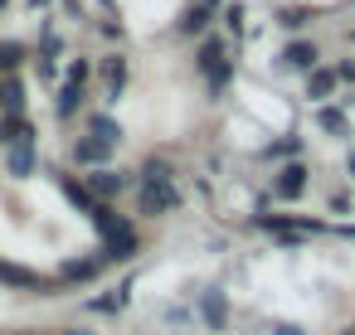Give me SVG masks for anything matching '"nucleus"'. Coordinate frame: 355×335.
<instances>
[{"instance_id":"obj_1","label":"nucleus","mask_w":355,"mask_h":335,"mask_svg":"<svg viewBox=\"0 0 355 335\" xmlns=\"http://www.w3.org/2000/svg\"><path fill=\"white\" fill-rule=\"evenodd\" d=\"M175 204H180V194H175L171 180H146V190H141V214H166V209H175Z\"/></svg>"},{"instance_id":"obj_2","label":"nucleus","mask_w":355,"mask_h":335,"mask_svg":"<svg viewBox=\"0 0 355 335\" xmlns=\"http://www.w3.org/2000/svg\"><path fill=\"white\" fill-rule=\"evenodd\" d=\"M0 282L25 287V291H49V277H40V272H30V267H15V262H0Z\"/></svg>"},{"instance_id":"obj_3","label":"nucleus","mask_w":355,"mask_h":335,"mask_svg":"<svg viewBox=\"0 0 355 335\" xmlns=\"http://www.w3.org/2000/svg\"><path fill=\"white\" fill-rule=\"evenodd\" d=\"M83 185H88V194H93V199H117L127 180H122L117 170H93V175H88Z\"/></svg>"},{"instance_id":"obj_4","label":"nucleus","mask_w":355,"mask_h":335,"mask_svg":"<svg viewBox=\"0 0 355 335\" xmlns=\"http://www.w3.org/2000/svg\"><path fill=\"white\" fill-rule=\"evenodd\" d=\"M137 253V233H132V224L122 219L112 233H107V257H132Z\"/></svg>"},{"instance_id":"obj_5","label":"nucleus","mask_w":355,"mask_h":335,"mask_svg":"<svg viewBox=\"0 0 355 335\" xmlns=\"http://www.w3.org/2000/svg\"><path fill=\"white\" fill-rule=\"evenodd\" d=\"M302 190H306V165H287L277 175V199H297Z\"/></svg>"},{"instance_id":"obj_6","label":"nucleus","mask_w":355,"mask_h":335,"mask_svg":"<svg viewBox=\"0 0 355 335\" xmlns=\"http://www.w3.org/2000/svg\"><path fill=\"white\" fill-rule=\"evenodd\" d=\"M282 59H287L292 69H316V59H321V54H316V44H287V54H282Z\"/></svg>"},{"instance_id":"obj_7","label":"nucleus","mask_w":355,"mask_h":335,"mask_svg":"<svg viewBox=\"0 0 355 335\" xmlns=\"http://www.w3.org/2000/svg\"><path fill=\"white\" fill-rule=\"evenodd\" d=\"M93 141H103V146L112 151V146L122 141V127H117L112 117H93Z\"/></svg>"},{"instance_id":"obj_8","label":"nucleus","mask_w":355,"mask_h":335,"mask_svg":"<svg viewBox=\"0 0 355 335\" xmlns=\"http://www.w3.org/2000/svg\"><path fill=\"white\" fill-rule=\"evenodd\" d=\"M64 194H69V199H73L78 209H88V214H98V209H103V204H98V199L88 194V185H78V180H69V175H64Z\"/></svg>"},{"instance_id":"obj_9","label":"nucleus","mask_w":355,"mask_h":335,"mask_svg":"<svg viewBox=\"0 0 355 335\" xmlns=\"http://www.w3.org/2000/svg\"><path fill=\"white\" fill-rule=\"evenodd\" d=\"M103 73H107V93L117 98V93H122V83H127V59H122V54H117V59H107V64H103Z\"/></svg>"},{"instance_id":"obj_10","label":"nucleus","mask_w":355,"mask_h":335,"mask_svg":"<svg viewBox=\"0 0 355 335\" xmlns=\"http://www.w3.org/2000/svg\"><path fill=\"white\" fill-rule=\"evenodd\" d=\"M0 102H6V117H20L25 98H20V83H15V78H6V83H0Z\"/></svg>"},{"instance_id":"obj_11","label":"nucleus","mask_w":355,"mask_h":335,"mask_svg":"<svg viewBox=\"0 0 355 335\" xmlns=\"http://www.w3.org/2000/svg\"><path fill=\"white\" fill-rule=\"evenodd\" d=\"M30 170H35V151H30V146H15V151H10V175L25 180Z\"/></svg>"},{"instance_id":"obj_12","label":"nucleus","mask_w":355,"mask_h":335,"mask_svg":"<svg viewBox=\"0 0 355 335\" xmlns=\"http://www.w3.org/2000/svg\"><path fill=\"white\" fill-rule=\"evenodd\" d=\"M103 156H107L103 141H78V146H73V161H83V165H93V161H103Z\"/></svg>"},{"instance_id":"obj_13","label":"nucleus","mask_w":355,"mask_h":335,"mask_svg":"<svg viewBox=\"0 0 355 335\" xmlns=\"http://www.w3.org/2000/svg\"><path fill=\"white\" fill-rule=\"evenodd\" d=\"M78 98H83V83H69V88L59 93V117H73V107H78Z\"/></svg>"},{"instance_id":"obj_14","label":"nucleus","mask_w":355,"mask_h":335,"mask_svg":"<svg viewBox=\"0 0 355 335\" xmlns=\"http://www.w3.org/2000/svg\"><path fill=\"white\" fill-rule=\"evenodd\" d=\"M205 25H209V10H205V6H195V10H190V15L180 20V30H185V35H200Z\"/></svg>"},{"instance_id":"obj_15","label":"nucleus","mask_w":355,"mask_h":335,"mask_svg":"<svg viewBox=\"0 0 355 335\" xmlns=\"http://www.w3.org/2000/svg\"><path fill=\"white\" fill-rule=\"evenodd\" d=\"M331 88H336V73H311V88H306V93H311V98H326Z\"/></svg>"},{"instance_id":"obj_16","label":"nucleus","mask_w":355,"mask_h":335,"mask_svg":"<svg viewBox=\"0 0 355 335\" xmlns=\"http://www.w3.org/2000/svg\"><path fill=\"white\" fill-rule=\"evenodd\" d=\"M205 316H209V325H224V301H219V291L205 296Z\"/></svg>"},{"instance_id":"obj_17","label":"nucleus","mask_w":355,"mask_h":335,"mask_svg":"<svg viewBox=\"0 0 355 335\" xmlns=\"http://www.w3.org/2000/svg\"><path fill=\"white\" fill-rule=\"evenodd\" d=\"M20 54H25L20 44H0V69H6V73H10V69L20 64Z\"/></svg>"},{"instance_id":"obj_18","label":"nucleus","mask_w":355,"mask_h":335,"mask_svg":"<svg viewBox=\"0 0 355 335\" xmlns=\"http://www.w3.org/2000/svg\"><path fill=\"white\" fill-rule=\"evenodd\" d=\"M316 122H321V127H326V132H345V117H340V112H336V107H326V112H321V117H316Z\"/></svg>"},{"instance_id":"obj_19","label":"nucleus","mask_w":355,"mask_h":335,"mask_svg":"<svg viewBox=\"0 0 355 335\" xmlns=\"http://www.w3.org/2000/svg\"><path fill=\"white\" fill-rule=\"evenodd\" d=\"M93 272H98V262H69V267H64V277H78V282L93 277Z\"/></svg>"},{"instance_id":"obj_20","label":"nucleus","mask_w":355,"mask_h":335,"mask_svg":"<svg viewBox=\"0 0 355 335\" xmlns=\"http://www.w3.org/2000/svg\"><path fill=\"white\" fill-rule=\"evenodd\" d=\"M224 25H229V30L239 35V25H243V6H239V0H234V6L224 10Z\"/></svg>"},{"instance_id":"obj_21","label":"nucleus","mask_w":355,"mask_h":335,"mask_svg":"<svg viewBox=\"0 0 355 335\" xmlns=\"http://www.w3.org/2000/svg\"><path fill=\"white\" fill-rule=\"evenodd\" d=\"M146 180H171V165L166 161H146Z\"/></svg>"},{"instance_id":"obj_22","label":"nucleus","mask_w":355,"mask_h":335,"mask_svg":"<svg viewBox=\"0 0 355 335\" xmlns=\"http://www.w3.org/2000/svg\"><path fill=\"white\" fill-rule=\"evenodd\" d=\"M272 335H302L297 325H272Z\"/></svg>"},{"instance_id":"obj_23","label":"nucleus","mask_w":355,"mask_h":335,"mask_svg":"<svg viewBox=\"0 0 355 335\" xmlns=\"http://www.w3.org/2000/svg\"><path fill=\"white\" fill-rule=\"evenodd\" d=\"M64 335H93V330H83V325H73V330H64Z\"/></svg>"},{"instance_id":"obj_24","label":"nucleus","mask_w":355,"mask_h":335,"mask_svg":"<svg viewBox=\"0 0 355 335\" xmlns=\"http://www.w3.org/2000/svg\"><path fill=\"white\" fill-rule=\"evenodd\" d=\"M350 175H355V151H350Z\"/></svg>"},{"instance_id":"obj_25","label":"nucleus","mask_w":355,"mask_h":335,"mask_svg":"<svg viewBox=\"0 0 355 335\" xmlns=\"http://www.w3.org/2000/svg\"><path fill=\"white\" fill-rule=\"evenodd\" d=\"M15 335H35V330H15Z\"/></svg>"},{"instance_id":"obj_26","label":"nucleus","mask_w":355,"mask_h":335,"mask_svg":"<svg viewBox=\"0 0 355 335\" xmlns=\"http://www.w3.org/2000/svg\"><path fill=\"white\" fill-rule=\"evenodd\" d=\"M345 335H355V325H350V330H345Z\"/></svg>"},{"instance_id":"obj_27","label":"nucleus","mask_w":355,"mask_h":335,"mask_svg":"<svg viewBox=\"0 0 355 335\" xmlns=\"http://www.w3.org/2000/svg\"><path fill=\"white\" fill-rule=\"evenodd\" d=\"M0 10H6V0H0Z\"/></svg>"}]
</instances>
